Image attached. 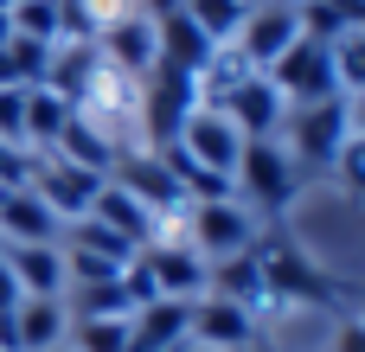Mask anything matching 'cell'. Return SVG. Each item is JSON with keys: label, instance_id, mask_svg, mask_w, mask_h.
Wrapping results in <instances>:
<instances>
[{"label": "cell", "instance_id": "6da1fadb", "mask_svg": "<svg viewBox=\"0 0 365 352\" xmlns=\"http://www.w3.org/2000/svg\"><path fill=\"white\" fill-rule=\"evenodd\" d=\"M167 167H192V173H212V180H231L237 173V154H244V135L231 128V115L225 109H192L186 115V128L167 141V147H154Z\"/></svg>", "mask_w": 365, "mask_h": 352}, {"label": "cell", "instance_id": "7a4b0ae2", "mask_svg": "<svg viewBox=\"0 0 365 352\" xmlns=\"http://www.w3.org/2000/svg\"><path fill=\"white\" fill-rule=\"evenodd\" d=\"M282 147H289V160L295 167H334L340 160V147H346V135H353V122H346V96H327V103H295L289 115H282Z\"/></svg>", "mask_w": 365, "mask_h": 352}, {"label": "cell", "instance_id": "3957f363", "mask_svg": "<svg viewBox=\"0 0 365 352\" xmlns=\"http://www.w3.org/2000/svg\"><path fill=\"white\" fill-rule=\"evenodd\" d=\"M231 192H244L250 212H289L295 205V160H289V147L276 135L269 141H244L237 173H231Z\"/></svg>", "mask_w": 365, "mask_h": 352}, {"label": "cell", "instance_id": "277c9868", "mask_svg": "<svg viewBox=\"0 0 365 352\" xmlns=\"http://www.w3.org/2000/svg\"><path fill=\"white\" fill-rule=\"evenodd\" d=\"M103 180H109V173H90V167H77V160H64V154H38V160H32L26 192H38V199H45V212H51L58 224H77V218H90V205H96Z\"/></svg>", "mask_w": 365, "mask_h": 352}, {"label": "cell", "instance_id": "5b68a950", "mask_svg": "<svg viewBox=\"0 0 365 352\" xmlns=\"http://www.w3.org/2000/svg\"><path fill=\"white\" fill-rule=\"evenodd\" d=\"M263 77L282 90V103H289V109H295V103H327V96H340L334 45H327V38H295V45H289Z\"/></svg>", "mask_w": 365, "mask_h": 352}, {"label": "cell", "instance_id": "8992f818", "mask_svg": "<svg viewBox=\"0 0 365 352\" xmlns=\"http://www.w3.org/2000/svg\"><path fill=\"white\" fill-rule=\"evenodd\" d=\"M250 257H257V269H263L269 308H276V301H302V308H327V301H334V282H327L321 269H308V257H302L295 244L269 237V244H250Z\"/></svg>", "mask_w": 365, "mask_h": 352}, {"label": "cell", "instance_id": "52a82bcc", "mask_svg": "<svg viewBox=\"0 0 365 352\" xmlns=\"http://www.w3.org/2000/svg\"><path fill=\"white\" fill-rule=\"evenodd\" d=\"M192 109H199L192 77H186V71H173V64H154V71H148V83H141V103H135L141 135L167 147V141L186 128V115H192Z\"/></svg>", "mask_w": 365, "mask_h": 352}, {"label": "cell", "instance_id": "ba28073f", "mask_svg": "<svg viewBox=\"0 0 365 352\" xmlns=\"http://www.w3.org/2000/svg\"><path fill=\"white\" fill-rule=\"evenodd\" d=\"M186 224H192V250H199L205 263L244 257V250L257 244V212H250L244 199H199V205L186 212Z\"/></svg>", "mask_w": 365, "mask_h": 352}, {"label": "cell", "instance_id": "9c48e42d", "mask_svg": "<svg viewBox=\"0 0 365 352\" xmlns=\"http://www.w3.org/2000/svg\"><path fill=\"white\" fill-rule=\"evenodd\" d=\"M115 186H122V192H135V199H141V205H148L160 224L192 212L186 186L173 180V167H167L160 154H122V160H115Z\"/></svg>", "mask_w": 365, "mask_h": 352}, {"label": "cell", "instance_id": "30bf717a", "mask_svg": "<svg viewBox=\"0 0 365 352\" xmlns=\"http://www.w3.org/2000/svg\"><path fill=\"white\" fill-rule=\"evenodd\" d=\"M295 38H302V26H295V0H250V13H244V26H237L231 45H237L257 71H269Z\"/></svg>", "mask_w": 365, "mask_h": 352}, {"label": "cell", "instance_id": "8fae6325", "mask_svg": "<svg viewBox=\"0 0 365 352\" xmlns=\"http://www.w3.org/2000/svg\"><path fill=\"white\" fill-rule=\"evenodd\" d=\"M257 340V314L225 301V295H199L186 314V346H212V352H250Z\"/></svg>", "mask_w": 365, "mask_h": 352}, {"label": "cell", "instance_id": "7c38bea8", "mask_svg": "<svg viewBox=\"0 0 365 352\" xmlns=\"http://www.w3.org/2000/svg\"><path fill=\"white\" fill-rule=\"evenodd\" d=\"M141 263H148V276H154V295H167V301H199L205 289H212V263L192 250V244H148L141 250Z\"/></svg>", "mask_w": 365, "mask_h": 352}, {"label": "cell", "instance_id": "4fadbf2b", "mask_svg": "<svg viewBox=\"0 0 365 352\" xmlns=\"http://www.w3.org/2000/svg\"><path fill=\"white\" fill-rule=\"evenodd\" d=\"M96 51H103L109 71H122V77H148V71L160 64L154 19H148V13H115V19L96 32Z\"/></svg>", "mask_w": 365, "mask_h": 352}, {"label": "cell", "instance_id": "5bb4252c", "mask_svg": "<svg viewBox=\"0 0 365 352\" xmlns=\"http://www.w3.org/2000/svg\"><path fill=\"white\" fill-rule=\"evenodd\" d=\"M225 115H231V128H237L244 141H269V135L282 128L289 103H282V90H276V83H269V77L257 71V77H250V83H244V90H237V96L225 103Z\"/></svg>", "mask_w": 365, "mask_h": 352}, {"label": "cell", "instance_id": "9a60e30c", "mask_svg": "<svg viewBox=\"0 0 365 352\" xmlns=\"http://www.w3.org/2000/svg\"><path fill=\"white\" fill-rule=\"evenodd\" d=\"M90 218H96V224H109L115 237H128L135 250H148V244H160V231H167V224H160V218H154V212H148V205H141L135 192H122L115 180H103V192H96V205H90Z\"/></svg>", "mask_w": 365, "mask_h": 352}, {"label": "cell", "instance_id": "2e32d148", "mask_svg": "<svg viewBox=\"0 0 365 352\" xmlns=\"http://www.w3.org/2000/svg\"><path fill=\"white\" fill-rule=\"evenodd\" d=\"M0 263L13 269L19 301H26V295H64V250H58V244H6Z\"/></svg>", "mask_w": 365, "mask_h": 352}, {"label": "cell", "instance_id": "e0dca14e", "mask_svg": "<svg viewBox=\"0 0 365 352\" xmlns=\"http://www.w3.org/2000/svg\"><path fill=\"white\" fill-rule=\"evenodd\" d=\"M58 218L45 212V199L38 192H6L0 199V250L6 244H58Z\"/></svg>", "mask_w": 365, "mask_h": 352}, {"label": "cell", "instance_id": "ac0fdd59", "mask_svg": "<svg viewBox=\"0 0 365 352\" xmlns=\"http://www.w3.org/2000/svg\"><path fill=\"white\" fill-rule=\"evenodd\" d=\"M154 45H160V64L186 71V77H199L205 58H212V38H205L186 13H160V19H154Z\"/></svg>", "mask_w": 365, "mask_h": 352}, {"label": "cell", "instance_id": "d6986e66", "mask_svg": "<svg viewBox=\"0 0 365 352\" xmlns=\"http://www.w3.org/2000/svg\"><path fill=\"white\" fill-rule=\"evenodd\" d=\"M250 77H257V64H250L237 45H212V58H205V71L192 77V90H199V103H205V109H225Z\"/></svg>", "mask_w": 365, "mask_h": 352}, {"label": "cell", "instance_id": "ffe728a7", "mask_svg": "<svg viewBox=\"0 0 365 352\" xmlns=\"http://www.w3.org/2000/svg\"><path fill=\"white\" fill-rule=\"evenodd\" d=\"M13 327H19V352H45L71 333V314H64V295H26L13 308Z\"/></svg>", "mask_w": 365, "mask_h": 352}, {"label": "cell", "instance_id": "44dd1931", "mask_svg": "<svg viewBox=\"0 0 365 352\" xmlns=\"http://www.w3.org/2000/svg\"><path fill=\"white\" fill-rule=\"evenodd\" d=\"M58 250L90 257V263H103V269H128V263L141 257L128 237H115V231H109V224H96V218H77V224H71V244H58Z\"/></svg>", "mask_w": 365, "mask_h": 352}, {"label": "cell", "instance_id": "7402d4cb", "mask_svg": "<svg viewBox=\"0 0 365 352\" xmlns=\"http://www.w3.org/2000/svg\"><path fill=\"white\" fill-rule=\"evenodd\" d=\"M64 122H71V103L58 96V90H26V147L32 154H51L58 147V135H64Z\"/></svg>", "mask_w": 365, "mask_h": 352}, {"label": "cell", "instance_id": "603a6c76", "mask_svg": "<svg viewBox=\"0 0 365 352\" xmlns=\"http://www.w3.org/2000/svg\"><path fill=\"white\" fill-rule=\"evenodd\" d=\"M180 13H186L212 45H231L237 26H244V13H250V0H180Z\"/></svg>", "mask_w": 365, "mask_h": 352}, {"label": "cell", "instance_id": "cb8c5ba5", "mask_svg": "<svg viewBox=\"0 0 365 352\" xmlns=\"http://www.w3.org/2000/svg\"><path fill=\"white\" fill-rule=\"evenodd\" d=\"M45 71H51V45L13 32V38H6V83H13V90H38Z\"/></svg>", "mask_w": 365, "mask_h": 352}, {"label": "cell", "instance_id": "d4e9b609", "mask_svg": "<svg viewBox=\"0 0 365 352\" xmlns=\"http://www.w3.org/2000/svg\"><path fill=\"white\" fill-rule=\"evenodd\" d=\"M334 45V77H340V96H359L365 90V26H346Z\"/></svg>", "mask_w": 365, "mask_h": 352}, {"label": "cell", "instance_id": "484cf974", "mask_svg": "<svg viewBox=\"0 0 365 352\" xmlns=\"http://www.w3.org/2000/svg\"><path fill=\"white\" fill-rule=\"evenodd\" d=\"M6 13H13V32H19V38H45V45H58V32H64L58 0H19V6H6Z\"/></svg>", "mask_w": 365, "mask_h": 352}, {"label": "cell", "instance_id": "4316f807", "mask_svg": "<svg viewBox=\"0 0 365 352\" xmlns=\"http://www.w3.org/2000/svg\"><path fill=\"white\" fill-rule=\"evenodd\" d=\"M71 352H128V321H71Z\"/></svg>", "mask_w": 365, "mask_h": 352}, {"label": "cell", "instance_id": "83f0119b", "mask_svg": "<svg viewBox=\"0 0 365 352\" xmlns=\"http://www.w3.org/2000/svg\"><path fill=\"white\" fill-rule=\"evenodd\" d=\"M32 147H19V141H0V192H26V180H32Z\"/></svg>", "mask_w": 365, "mask_h": 352}, {"label": "cell", "instance_id": "f1b7e54d", "mask_svg": "<svg viewBox=\"0 0 365 352\" xmlns=\"http://www.w3.org/2000/svg\"><path fill=\"white\" fill-rule=\"evenodd\" d=\"M334 173H340V186H346V192H359V199H365V135H346V147H340Z\"/></svg>", "mask_w": 365, "mask_h": 352}, {"label": "cell", "instance_id": "f546056e", "mask_svg": "<svg viewBox=\"0 0 365 352\" xmlns=\"http://www.w3.org/2000/svg\"><path fill=\"white\" fill-rule=\"evenodd\" d=\"M0 141L26 147V90H0Z\"/></svg>", "mask_w": 365, "mask_h": 352}, {"label": "cell", "instance_id": "4dcf8cb0", "mask_svg": "<svg viewBox=\"0 0 365 352\" xmlns=\"http://www.w3.org/2000/svg\"><path fill=\"white\" fill-rule=\"evenodd\" d=\"M334 352H365V321H359V314L334 327Z\"/></svg>", "mask_w": 365, "mask_h": 352}, {"label": "cell", "instance_id": "1f68e13d", "mask_svg": "<svg viewBox=\"0 0 365 352\" xmlns=\"http://www.w3.org/2000/svg\"><path fill=\"white\" fill-rule=\"evenodd\" d=\"M321 6H334L346 26H365V0H321Z\"/></svg>", "mask_w": 365, "mask_h": 352}, {"label": "cell", "instance_id": "d6a6232c", "mask_svg": "<svg viewBox=\"0 0 365 352\" xmlns=\"http://www.w3.org/2000/svg\"><path fill=\"white\" fill-rule=\"evenodd\" d=\"M6 308H19V282H13V269L0 263V314H6Z\"/></svg>", "mask_w": 365, "mask_h": 352}, {"label": "cell", "instance_id": "836d02e7", "mask_svg": "<svg viewBox=\"0 0 365 352\" xmlns=\"http://www.w3.org/2000/svg\"><path fill=\"white\" fill-rule=\"evenodd\" d=\"M346 122H353V135H365V90H359V96H346Z\"/></svg>", "mask_w": 365, "mask_h": 352}, {"label": "cell", "instance_id": "e575fe53", "mask_svg": "<svg viewBox=\"0 0 365 352\" xmlns=\"http://www.w3.org/2000/svg\"><path fill=\"white\" fill-rule=\"evenodd\" d=\"M148 6V19H160V13H180V0H141Z\"/></svg>", "mask_w": 365, "mask_h": 352}, {"label": "cell", "instance_id": "d590c367", "mask_svg": "<svg viewBox=\"0 0 365 352\" xmlns=\"http://www.w3.org/2000/svg\"><path fill=\"white\" fill-rule=\"evenodd\" d=\"M6 38H13V13L0 6V45H6Z\"/></svg>", "mask_w": 365, "mask_h": 352}, {"label": "cell", "instance_id": "8d00e7d4", "mask_svg": "<svg viewBox=\"0 0 365 352\" xmlns=\"http://www.w3.org/2000/svg\"><path fill=\"white\" fill-rule=\"evenodd\" d=\"M45 352H71V340H58V346H45Z\"/></svg>", "mask_w": 365, "mask_h": 352}, {"label": "cell", "instance_id": "74e56055", "mask_svg": "<svg viewBox=\"0 0 365 352\" xmlns=\"http://www.w3.org/2000/svg\"><path fill=\"white\" fill-rule=\"evenodd\" d=\"M186 352H212V346H186Z\"/></svg>", "mask_w": 365, "mask_h": 352}, {"label": "cell", "instance_id": "f35d334b", "mask_svg": "<svg viewBox=\"0 0 365 352\" xmlns=\"http://www.w3.org/2000/svg\"><path fill=\"white\" fill-rule=\"evenodd\" d=\"M0 6H19V0H0Z\"/></svg>", "mask_w": 365, "mask_h": 352}, {"label": "cell", "instance_id": "ab89813d", "mask_svg": "<svg viewBox=\"0 0 365 352\" xmlns=\"http://www.w3.org/2000/svg\"><path fill=\"white\" fill-rule=\"evenodd\" d=\"M0 199H6V192H0Z\"/></svg>", "mask_w": 365, "mask_h": 352}, {"label": "cell", "instance_id": "60d3db41", "mask_svg": "<svg viewBox=\"0 0 365 352\" xmlns=\"http://www.w3.org/2000/svg\"><path fill=\"white\" fill-rule=\"evenodd\" d=\"M359 321H365V314H359Z\"/></svg>", "mask_w": 365, "mask_h": 352}]
</instances>
